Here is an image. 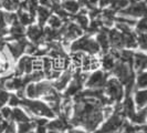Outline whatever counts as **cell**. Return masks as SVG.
I'll return each instance as SVG.
<instances>
[{"instance_id":"1","label":"cell","mask_w":147,"mask_h":133,"mask_svg":"<svg viewBox=\"0 0 147 133\" xmlns=\"http://www.w3.org/2000/svg\"><path fill=\"white\" fill-rule=\"evenodd\" d=\"M71 49L73 52H81V51H86L88 53H97L100 52L101 48L97 44L95 40L91 39L88 36L81 38L79 40H75L73 43L71 44Z\"/></svg>"},{"instance_id":"2","label":"cell","mask_w":147,"mask_h":133,"mask_svg":"<svg viewBox=\"0 0 147 133\" xmlns=\"http://www.w3.org/2000/svg\"><path fill=\"white\" fill-rule=\"evenodd\" d=\"M21 103L24 105V108L28 111L32 112L36 115H42V117H47V118H53L55 114L53 113V111L50 109L49 105H47L43 102L40 101H30V100H24L22 99Z\"/></svg>"},{"instance_id":"3","label":"cell","mask_w":147,"mask_h":133,"mask_svg":"<svg viewBox=\"0 0 147 133\" xmlns=\"http://www.w3.org/2000/svg\"><path fill=\"white\" fill-rule=\"evenodd\" d=\"M105 89H106V93L112 101H116L119 102L123 96H124V91L122 83L118 81L117 79H109L105 83Z\"/></svg>"},{"instance_id":"4","label":"cell","mask_w":147,"mask_h":133,"mask_svg":"<svg viewBox=\"0 0 147 133\" xmlns=\"http://www.w3.org/2000/svg\"><path fill=\"white\" fill-rule=\"evenodd\" d=\"M122 126H123V119H122V115L114 113V114L107 120V122L98 130V133L117 132V130L118 129H122Z\"/></svg>"},{"instance_id":"5","label":"cell","mask_w":147,"mask_h":133,"mask_svg":"<svg viewBox=\"0 0 147 133\" xmlns=\"http://www.w3.org/2000/svg\"><path fill=\"white\" fill-rule=\"evenodd\" d=\"M107 81V74L103 71H95L90 75L86 81V86L90 89H103Z\"/></svg>"},{"instance_id":"6","label":"cell","mask_w":147,"mask_h":133,"mask_svg":"<svg viewBox=\"0 0 147 133\" xmlns=\"http://www.w3.org/2000/svg\"><path fill=\"white\" fill-rule=\"evenodd\" d=\"M145 2L144 1H140V2H135L132 3L129 7L125 8L123 10H121V16L124 17H143L145 15Z\"/></svg>"},{"instance_id":"7","label":"cell","mask_w":147,"mask_h":133,"mask_svg":"<svg viewBox=\"0 0 147 133\" xmlns=\"http://www.w3.org/2000/svg\"><path fill=\"white\" fill-rule=\"evenodd\" d=\"M27 44H28V41L24 38H22V39H19V40H17L15 42L8 43L7 47L9 52L11 53V56L16 59V58L20 57L22 53H23L26 47H27Z\"/></svg>"},{"instance_id":"8","label":"cell","mask_w":147,"mask_h":133,"mask_svg":"<svg viewBox=\"0 0 147 133\" xmlns=\"http://www.w3.org/2000/svg\"><path fill=\"white\" fill-rule=\"evenodd\" d=\"M27 36L32 41V43L40 44L44 41L43 29L40 28V26H30L27 29Z\"/></svg>"},{"instance_id":"9","label":"cell","mask_w":147,"mask_h":133,"mask_svg":"<svg viewBox=\"0 0 147 133\" xmlns=\"http://www.w3.org/2000/svg\"><path fill=\"white\" fill-rule=\"evenodd\" d=\"M107 38L110 44L113 47V49H117L121 50L124 45H123V39H122V33L117 29H112L107 32Z\"/></svg>"},{"instance_id":"10","label":"cell","mask_w":147,"mask_h":133,"mask_svg":"<svg viewBox=\"0 0 147 133\" xmlns=\"http://www.w3.org/2000/svg\"><path fill=\"white\" fill-rule=\"evenodd\" d=\"M32 61H33V58H31V57L21 58V60L18 63L17 69H16V73L18 75L23 74V72L24 73H31L32 72Z\"/></svg>"},{"instance_id":"11","label":"cell","mask_w":147,"mask_h":133,"mask_svg":"<svg viewBox=\"0 0 147 133\" xmlns=\"http://www.w3.org/2000/svg\"><path fill=\"white\" fill-rule=\"evenodd\" d=\"M71 78H72V71L69 70L63 75H60L59 79L52 84V87L55 91H62L66 88V86H67L69 81L71 80Z\"/></svg>"},{"instance_id":"12","label":"cell","mask_w":147,"mask_h":133,"mask_svg":"<svg viewBox=\"0 0 147 133\" xmlns=\"http://www.w3.org/2000/svg\"><path fill=\"white\" fill-rule=\"evenodd\" d=\"M107 28L102 27L101 28V32L97 35L96 37V42L100 45V48H102L104 50V52H106L110 49V41H109V38H107Z\"/></svg>"},{"instance_id":"13","label":"cell","mask_w":147,"mask_h":133,"mask_svg":"<svg viewBox=\"0 0 147 133\" xmlns=\"http://www.w3.org/2000/svg\"><path fill=\"white\" fill-rule=\"evenodd\" d=\"M122 33V39H123V45L126 48H135L137 47V41H136V36L132 30L121 32Z\"/></svg>"},{"instance_id":"14","label":"cell","mask_w":147,"mask_h":133,"mask_svg":"<svg viewBox=\"0 0 147 133\" xmlns=\"http://www.w3.org/2000/svg\"><path fill=\"white\" fill-rule=\"evenodd\" d=\"M146 56L144 53H136L134 54L133 57V64L135 66V69L138 71V72H142L145 70L146 68Z\"/></svg>"},{"instance_id":"15","label":"cell","mask_w":147,"mask_h":133,"mask_svg":"<svg viewBox=\"0 0 147 133\" xmlns=\"http://www.w3.org/2000/svg\"><path fill=\"white\" fill-rule=\"evenodd\" d=\"M122 109H123V114L126 115L127 118L131 119L134 115V113H135V104H134L132 98L129 96H125V101L123 103Z\"/></svg>"},{"instance_id":"16","label":"cell","mask_w":147,"mask_h":133,"mask_svg":"<svg viewBox=\"0 0 147 133\" xmlns=\"http://www.w3.org/2000/svg\"><path fill=\"white\" fill-rule=\"evenodd\" d=\"M47 126H48V128L51 131H63V130H65V128L67 126V119L61 117V119L53 120L52 122L48 123Z\"/></svg>"},{"instance_id":"17","label":"cell","mask_w":147,"mask_h":133,"mask_svg":"<svg viewBox=\"0 0 147 133\" xmlns=\"http://www.w3.org/2000/svg\"><path fill=\"white\" fill-rule=\"evenodd\" d=\"M82 84H83V83H82L80 80H78V79H75V78H74L73 81L70 83L69 88L66 89L65 98H67V96H75L76 93H79V92L81 91V89H82Z\"/></svg>"},{"instance_id":"18","label":"cell","mask_w":147,"mask_h":133,"mask_svg":"<svg viewBox=\"0 0 147 133\" xmlns=\"http://www.w3.org/2000/svg\"><path fill=\"white\" fill-rule=\"evenodd\" d=\"M37 12H38V16H39V26L42 27L44 23L48 21L49 17L51 16V11L49 10L48 7L41 6V7H38Z\"/></svg>"},{"instance_id":"19","label":"cell","mask_w":147,"mask_h":133,"mask_svg":"<svg viewBox=\"0 0 147 133\" xmlns=\"http://www.w3.org/2000/svg\"><path fill=\"white\" fill-rule=\"evenodd\" d=\"M10 35L11 37L13 38L15 40H19V39H22L23 36H24V26H22L21 23L17 21L13 23V27L10 30Z\"/></svg>"},{"instance_id":"20","label":"cell","mask_w":147,"mask_h":133,"mask_svg":"<svg viewBox=\"0 0 147 133\" xmlns=\"http://www.w3.org/2000/svg\"><path fill=\"white\" fill-rule=\"evenodd\" d=\"M85 14H86V11L84 12V9H81V10H79V12H76V15L74 17L81 29H88V19L85 16Z\"/></svg>"},{"instance_id":"21","label":"cell","mask_w":147,"mask_h":133,"mask_svg":"<svg viewBox=\"0 0 147 133\" xmlns=\"http://www.w3.org/2000/svg\"><path fill=\"white\" fill-rule=\"evenodd\" d=\"M62 8L67 12L76 14V12H79L81 7H80V5H79V2L76 0H65L63 2V5H62Z\"/></svg>"},{"instance_id":"22","label":"cell","mask_w":147,"mask_h":133,"mask_svg":"<svg viewBox=\"0 0 147 133\" xmlns=\"http://www.w3.org/2000/svg\"><path fill=\"white\" fill-rule=\"evenodd\" d=\"M147 100V92L146 90H140L135 93V103L137 105L138 109L144 108V105L146 104Z\"/></svg>"},{"instance_id":"23","label":"cell","mask_w":147,"mask_h":133,"mask_svg":"<svg viewBox=\"0 0 147 133\" xmlns=\"http://www.w3.org/2000/svg\"><path fill=\"white\" fill-rule=\"evenodd\" d=\"M11 119L12 120H16L17 122H28L30 121L29 117L21 110V109H15L11 112Z\"/></svg>"},{"instance_id":"24","label":"cell","mask_w":147,"mask_h":133,"mask_svg":"<svg viewBox=\"0 0 147 133\" xmlns=\"http://www.w3.org/2000/svg\"><path fill=\"white\" fill-rule=\"evenodd\" d=\"M53 88L52 87L51 83H49V82H39L36 84V91H37V96H44V94H47L51 89Z\"/></svg>"},{"instance_id":"25","label":"cell","mask_w":147,"mask_h":133,"mask_svg":"<svg viewBox=\"0 0 147 133\" xmlns=\"http://www.w3.org/2000/svg\"><path fill=\"white\" fill-rule=\"evenodd\" d=\"M18 19H19V22L22 26L30 24L33 21V17L28 12H26L24 10H22V9H19V11H18Z\"/></svg>"},{"instance_id":"26","label":"cell","mask_w":147,"mask_h":133,"mask_svg":"<svg viewBox=\"0 0 147 133\" xmlns=\"http://www.w3.org/2000/svg\"><path fill=\"white\" fill-rule=\"evenodd\" d=\"M129 0H111V9L116 11V10H123L129 6Z\"/></svg>"},{"instance_id":"27","label":"cell","mask_w":147,"mask_h":133,"mask_svg":"<svg viewBox=\"0 0 147 133\" xmlns=\"http://www.w3.org/2000/svg\"><path fill=\"white\" fill-rule=\"evenodd\" d=\"M133 57H134V53L131 50H119V59H121V61L131 66L133 64Z\"/></svg>"},{"instance_id":"28","label":"cell","mask_w":147,"mask_h":133,"mask_svg":"<svg viewBox=\"0 0 147 133\" xmlns=\"http://www.w3.org/2000/svg\"><path fill=\"white\" fill-rule=\"evenodd\" d=\"M133 123L135 124H144L146 121V109H142L140 111H138V113H134L132 118H131Z\"/></svg>"},{"instance_id":"29","label":"cell","mask_w":147,"mask_h":133,"mask_svg":"<svg viewBox=\"0 0 147 133\" xmlns=\"http://www.w3.org/2000/svg\"><path fill=\"white\" fill-rule=\"evenodd\" d=\"M102 64H103V68L106 70V71H112L113 68L115 66V61H114V58L112 56H104L103 59H102Z\"/></svg>"},{"instance_id":"30","label":"cell","mask_w":147,"mask_h":133,"mask_svg":"<svg viewBox=\"0 0 147 133\" xmlns=\"http://www.w3.org/2000/svg\"><path fill=\"white\" fill-rule=\"evenodd\" d=\"M48 22H49V27L52 29H59L62 26V20L58 16H50L48 19Z\"/></svg>"},{"instance_id":"31","label":"cell","mask_w":147,"mask_h":133,"mask_svg":"<svg viewBox=\"0 0 147 133\" xmlns=\"http://www.w3.org/2000/svg\"><path fill=\"white\" fill-rule=\"evenodd\" d=\"M34 123L33 122H21L19 126H18V133H30L31 132V129L33 128Z\"/></svg>"},{"instance_id":"32","label":"cell","mask_w":147,"mask_h":133,"mask_svg":"<svg viewBox=\"0 0 147 133\" xmlns=\"http://www.w3.org/2000/svg\"><path fill=\"white\" fill-rule=\"evenodd\" d=\"M138 78H137V82H136V87L138 89H144L146 87L147 83V74L145 71L138 72Z\"/></svg>"},{"instance_id":"33","label":"cell","mask_w":147,"mask_h":133,"mask_svg":"<svg viewBox=\"0 0 147 133\" xmlns=\"http://www.w3.org/2000/svg\"><path fill=\"white\" fill-rule=\"evenodd\" d=\"M24 93L27 94L28 98L30 99H33V98H37V91H36V84L34 83H30L28 86L24 87Z\"/></svg>"},{"instance_id":"34","label":"cell","mask_w":147,"mask_h":133,"mask_svg":"<svg viewBox=\"0 0 147 133\" xmlns=\"http://www.w3.org/2000/svg\"><path fill=\"white\" fill-rule=\"evenodd\" d=\"M147 37L145 32H138V37L136 38V41H137V44L140 45L143 50L146 49V43H147Z\"/></svg>"},{"instance_id":"35","label":"cell","mask_w":147,"mask_h":133,"mask_svg":"<svg viewBox=\"0 0 147 133\" xmlns=\"http://www.w3.org/2000/svg\"><path fill=\"white\" fill-rule=\"evenodd\" d=\"M3 18H5V22L6 23H15L17 22V16L16 14H11V12H6L3 14Z\"/></svg>"},{"instance_id":"36","label":"cell","mask_w":147,"mask_h":133,"mask_svg":"<svg viewBox=\"0 0 147 133\" xmlns=\"http://www.w3.org/2000/svg\"><path fill=\"white\" fill-rule=\"evenodd\" d=\"M9 93L7 91H0V108H2L6 102H8V99H9Z\"/></svg>"},{"instance_id":"37","label":"cell","mask_w":147,"mask_h":133,"mask_svg":"<svg viewBox=\"0 0 147 133\" xmlns=\"http://www.w3.org/2000/svg\"><path fill=\"white\" fill-rule=\"evenodd\" d=\"M37 50H38V45L34 43H28L27 47H26V49H24V51L27 52L28 54H36Z\"/></svg>"},{"instance_id":"38","label":"cell","mask_w":147,"mask_h":133,"mask_svg":"<svg viewBox=\"0 0 147 133\" xmlns=\"http://www.w3.org/2000/svg\"><path fill=\"white\" fill-rule=\"evenodd\" d=\"M11 112L12 111L10 110V108H2L0 111V115L2 119L8 120V119H11Z\"/></svg>"},{"instance_id":"39","label":"cell","mask_w":147,"mask_h":133,"mask_svg":"<svg viewBox=\"0 0 147 133\" xmlns=\"http://www.w3.org/2000/svg\"><path fill=\"white\" fill-rule=\"evenodd\" d=\"M8 102L11 107H17L18 104L20 103V99L17 96H9V99H8Z\"/></svg>"},{"instance_id":"40","label":"cell","mask_w":147,"mask_h":133,"mask_svg":"<svg viewBox=\"0 0 147 133\" xmlns=\"http://www.w3.org/2000/svg\"><path fill=\"white\" fill-rule=\"evenodd\" d=\"M137 31L138 32H145L146 31V20L145 18H143L140 21L137 23Z\"/></svg>"},{"instance_id":"41","label":"cell","mask_w":147,"mask_h":133,"mask_svg":"<svg viewBox=\"0 0 147 133\" xmlns=\"http://www.w3.org/2000/svg\"><path fill=\"white\" fill-rule=\"evenodd\" d=\"M7 122H5V121H2V120H0V133H2L5 130H6V126H7Z\"/></svg>"},{"instance_id":"42","label":"cell","mask_w":147,"mask_h":133,"mask_svg":"<svg viewBox=\"0 0 147 133\" xmlns=\"http://www.w3.org/2000/svg\"><path fill=\"white\" fill-rule=\"evenodd\" d=\"M39 2H40L43 7H49V6H50V0H39Z\"/></svg>"},{"instance_id":"43","label":"cell","mask_w":147,"mask_h":133,"mask_svg":"<svg viewBox=\"0 0 147 133\" xmlns=\"http://www.w3.org/2000/svg\"><path fill=\"white\" fill-rule=\"evenodd\" d=\"M36 133H47V130H45V128H44V126H37V132Z\"/></svg>"},{"instance_id":"44","label":"cell","mask_w":147,"mask_h":133,"mask_svg":"<svg viewBox=\"0 0 147 133\" xmlns=\"http://www.w3.org/2000/svg\"><path fill=\"white\" fill-rule=\"evenodd\" d=\"M98 1L101 3V7H105V6H107V5L111 3V0H98Z\"/></svg>"},{"instance_id":"45","label":"cell","mask_w":147,"mask_h":133,"mask_svg":"<svg viewBox=\"0 0 147 133\" xmlns=\"http://www.w3.org/2000/svg\"><path fill=\"white\" fill-rule=\"evenodd\" d=\"M70 133H86L84 132V131H81V130H71Z\"/></svg>"},{"instance_id":"46","label":"cell","mask_w":147,"mask_h":133,"mask_svg":"<svg viewBox=\"0 0 147 133\" xmlns=\"http://www.w3.org/2000/svg\"><path fill=\"white\" fill-rule=\"evenodd\" d=\"M88 2L90 5H95L96 2H98V0H88Z\"/></svg>"},{"instance_id":"47","label":"cell","mask_w":147,"mask_h":133,"mask_svg":"<svg viewBox=\"0 0 147 133\" xmlns=\"http://www.w3.org/2000/svg\"><path fill=\"white\" fill-rule=\"evenodd\" d=\"M52 2H53V5H55V3H57V2H58V1H59V0H51Z\"/></svg>"},{"instance_id":"48","label":"cell","mask_w":147,"mask_h":133,"mask_svg":"<svg viewBox=\"0 0 147 133\" xmlns=\"http://www.w3.org/2000/svg\"><path fill=\"white\" fill-rule=\"evenodd\" d=\"M49 133H62V132H59V131H50Z\"/></svg>"},{"instance_id":"49","label":"cell","mask_w":147,"mask_h":133,"mask_svg":"<svg viewBox=\"0 0 147 133\" xmlns=\"http://www.w3.org/2000/svg\"><path fill=\"white\" fill-rule=\"evenodd\" d=\"M1 31H2V28H1V27H0V35H1Z\"/></svg>"},{"instance_id":"50","label":"cell","mask_w":147,"mask_h":133,"mask_svg":"<svg viewBox=\"0 0 147 133\" xmlns=\"http://www.w3.org/2000/svg\"><path fill=\"white\" fill-rule=\"evenodd\" d=\"M1 87H2V83H1V82H0V88H1Z\"/></svg>"},{"instance_id":"51","label":"cell","mask_w":147,"mask_h":133,"mask_svg":"<svg viewBox=\"0 0 147 133\" xmlns=\"http://www.w3.org/2000/svg\"><path fill=\"white\" fill-rule=\"evenodd\" d=\"M64 1H65V0H64Z\"/></svg>"}]
</instances>
